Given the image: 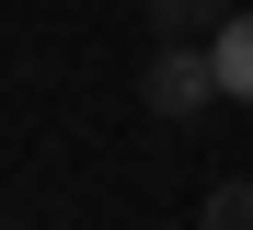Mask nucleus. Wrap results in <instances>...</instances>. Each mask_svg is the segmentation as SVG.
I'll use <instances>...</instances> for the list:
<instances>
[{
  "label": "nucleus",
  "mask_w": 253,
  "mask_h": 230,
  "mask_svg": "<svg viewBox=\"0 0 253 230\" xmlns=\"http://www.w3.org/2000/svg\"><path fill=\"white\" fill-rule=\"evenodd\" d=\"M138 104H150L161 127L207 115V104H219V58H207V46H150V69H138Z\"/></svg>",
  "instance_id": "f257e3e1"
},
{
  "label": "nucleus",
  "mask_w": 253,
  "mask_h": 230,
  "mask_svg": "<svg viewBox=\"0 0 253 230\" xmlns=\"http://www.w3.org/2000/svg\"><path fill=\"white\" fill-rule=\"evenodd\" d=\"M0 230H12V219H0Z\"/></svg>",
  "instance_id": "39448f33"
},
{
  "label": "nucleus",
  "mask_w": 253,
  "mask_h": 230,
  "mask_svg": "<svg viewBox=\"0 0 253 230\" xmlns=\"http://www.w3.org/2000/svg\"><path fill=\"white\" fill-rule=\"evenodd\" d=\"M138 12H150L161 46H219V35L242 23V0H138Z\"/></svg>",
  "instance_id": "f03ea898"
},
{
  "label": "nucleus",
  "mask_w": 253,
  "mask_h": 230,
  "mask_svg": "<svg viewBox=\"0 0 253 230\" xmlns=\"http://www.w3.org/2000/svg\"><path fill=\"white\" fill-rule=\"evenodd\" d=\"M196 230H253V184H219V196L196 207Z\"/></svg>",
  "instance_id": "20e7f679"
},
{
  "label": "nucleus",
  "mask_w": 253,
  "mask_h": 230,
  "mask_svg": "<svg viewBox=\"0 0 253 230\" xmlns=\"http://www.w3.org/2000/svg\"><path fill=\"white\" fill-rule=\"evenodd\" d=\"M207 58H219V92H230V104H253V12H242L219 46H207Z\"/></svg>",
  "instance_id": "7ed1b4c3"
}]
</instances>
